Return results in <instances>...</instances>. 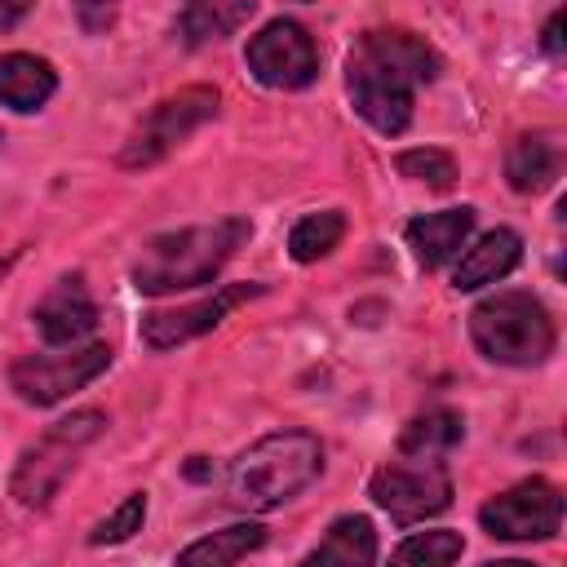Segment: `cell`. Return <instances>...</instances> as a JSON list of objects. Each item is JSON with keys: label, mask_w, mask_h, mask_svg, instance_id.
Masks as SVG:
<instances>
[{"label": "cell", "mask_w": 567, "mask_h": 567, "mask_svg": "<svg viewBox=\"0 0 567 567\" xmlns=\"http://www.w3.org/2000/svg\"><path fill=\"white\" fill-rule=\"evenodd\" d=\"M434 75H439V53L403 27L359 35V44L346 58L350 102L385 137H394L412 124V97Z\"/></svg>", "instance_id": "cell-1"}, {"label": "cell", "mask_w": 567, "mask_h": 567, "mask_svg": "<svg viewBox=\"0 0 567 567\" xmlns=\"http://www.w3.org/2000/svg\"><path fill=\"white\" fill-rule=\"evenodd\" d=\"M248 235H252V226L244 217H221L208 226H182V230L155 235V239H146V248L133 261V288L146 297L199 288L239 252V244Z\"/></svg>", "instance_id": "cell-2"}, {"label": "cell", "mask_w": 567, "mask_h": 567, "mask_svg": "<svg viewBox=\"0 0 567 567\" xmlns=\"http://www.w3.org/2000/svg\"><path fill=\"white\" fill-rule=\"evenodd\" d=\"M323 470V443L306 430H279L257 439L226 474V496L239 509H279L306 492Z\"/></svg>", "instance_id": "cell-3"}, {"label": "cell", "mask_w": 567, "mask_h": 567, "mask_svg": "<svg viewBox=\"0 0 567 567\" xmlns=\"http://www.w3.org/2000/svg\"><path fill=\"white\" fill-rule=\"evenodd\" d=\"M470 337L492 363L532 368L554 354V319L532 292H496L474 306Z\"/></svg>", "instance_id": "cell-4"}, {"label": "cell", "mask_w": 567, "mask_h": 567, "mask_svg": "<svg viewBox=\"0 0 567 567\" xmlns=\"http://www.w3.org/2000/svg\"><path fill=\"white\" fill-rule=\"evenodd\" d=\"M106 430V416L97 408H80L62 421H53L22 456H18V470H13V483L9 492L18 496V505L27 509H44L58 487L66 483V474L75 470V456Z\"/></svg>", "instance_id": "cell-5"}, {"label": "cell", "mask_w": 567, "mask_h": 567, "mask_svg": "<svg viewBox=\"0 0 567 567\" xmlns=\"http://www.w3.org/2000/svg\"><path fill=\"white\" fill-rule=\"evenodd\" d=\"M217 106H221V97H217V89H208V84H195V89H182V93L155 102V106L137 120V128L128 133V142H124V151H120V164L142 168V164L164 159L177 142H186L199 124H208V120L217 115Z\"/></svg>", "instance_id": "cell-6"}, {"label": "cell", "mask_w": 567, "mask_h": 567, "mask_svg": "<svg viewBox=\"0 0 567 567\" xmlns=\"http://www.w3.org/2000/svg\"><path fill=\"white\" fill-rule=\"evenodd\" d=\"M106 368H111L106 346H80V350H62V354H22L9 368V385L18 390L22 403L49 408V403L66 399L71 390L89 385L93 377H102Z\"/></svg>", "instance_id": "cell-7"}, {"label": "cell", "mask_w": 567, "mask_h": 567, "mask_svg": "<svg viewBox=\"0 0 567 567\" xmlns=\"http://www.w3.org/2000/svg\"><path fill=\"white\" fill-rule=\"evenodd\" d=\"M244 62L266 89H306L319 75V49H315L310 31L301 22H292V18L266 22L248 40Z\"/></svg>", "instance_id": "cell-8"}, {"label": "cell", "mask_w": 567, "mask_h": 567, "mask_svg": "<svg viewBox=\"0 0 567 567\" xmlns=\"http://www.w3.org/2000/svg\"><path fill=\"white\" fill-rule=\"evenodd\" d=\"M478 523L496 540H549L563 527V492L545 478H523L478 509Z\"/></svg>", "instance_id": "cell-9"}, {"label": "cell", "mask_w": 567, "mask_h": 567, "mask_svg": "<svg viewBox=\"0 0 567 567\" xmlns=\"http://www.w3.org/2000/svg\"><path fill=\"white\" fill-rule=\"evenodd\" d=\"M368 496L394 518V523H421L452 505V478L439 461L416 465H385L372 474Z\"/></svg>", "instance_id": "cell-10"}, {"label": "cell", "mask_w": 567, "mask_h": 567, "mask_svg": "<svg viewBox=\"0 0 567 567\" xmlns=\"http://www.w3.org/2000/svg\"><path fill=\"white\" fill-rule=\"evenodd\" d=\"M257 292H261V284H230V288H221V292H213L204 301H190V306H177V310H155V315L142 319V341L151 350H173V346H182L190 337L213 332L239 301H248Z\"/></svg>", "instance_id": "cell-11"}, {"label": "cell", "mask_w": 567, "mask_h": 567, "mask_svg": "<svg viewBox=\"0 0 567 567\" xmlns=\"http://www.w3.org/2000/svg\"><path fill=\"white\" fill-rule=\"evenodd\" d=\"M31 319H35V328H40L44 341H53V346H75L80 337H89V332L97 328V306H93V297H89V288H84L80 275H62V279L40 297V306H35Z\"/></svg>", "instance_id": "cell-12"}, {"label": "cell", "mask_w": 567, "mask_h": 567, "mask_svg": "<svg viewBox=\"0 0 567 567\" xmlns=\"http://www.w3.org/2000/svg\"><path fill=\"white\" fill-rule=\"evenodd\" d=\"M474 230V208H443V213H425L408 221V248L425 270H439L443 261H452L465 244V235Z\"/></svg>", "instance_id": "cell-13"}, {"label": "cell", "mask_w": 567, "mask_h": 567, "mask_svg": "<svg viewBox=\"0 0 567 567\" xmlns=\"http://www.w3.org/2000/svg\"><path fill=\"white\" fill-rule=\"evenodd\" d=\"M558 173H563V137L558 133L536 128V133L514 137V146L505 155V177H509L514 190L536 195V190L554 186Z\"/></svg>", "instance_id": "cell-14"}, {"label": "cell", "mask_w": 567, "mask_h": 567, "mask_svg": "<svg viewBox=\"0 0 567 567\" xmlns=\"http://www.w3.org/2000/svg\"><path fill=\"white\" fill-rule=\"evenodd\" d=\"M377 558V527L363 514L337 518L323 540L301 558V567H372Z\"/></svg>", "instance_id": "cell-15"}, {"label": "cell", "mask_w": 567, "mask_h": 567, "mask_svg": "<svg viewBox=\"0 0 567 567\" xmlns=\"http://www.w3.org/2000/svg\"><path fill=\"white\" fill-rule=\"evenodd\" d=\"M518 261H523V239H518L514 230L496 226V230H487L474 248H465V257H461L452 284H456L461 292H470V288H483V284L505 279Z\"/></svg>", "instance_id": "cell-16"}, {"label": "cell", "mask_w": 567, "mask_h": 567, "mask_svg": "<svg viewBox=\"0 0 567 567\" xmlns=\"http://www.w3.org/2000/svg\"><path fill=\"white\" fill-rule=\"evenodd\" d=\"M58 75L35 53H0V102L13 111H35L53 97Z\"/></svg>", "instance_id": "cell-17"}, {"label": "cell", "mask_w": 567, "mask_h": 567, "mask_svg": "<svg viewBox=\"0 0 567 567\" xmlns=\"http://www.w3.org/2000/svg\"><path fill=\"white\" fill-rule=\"evenodd\" d=\"M465 434V421L452 412V408H430L421 416H412L399 434V452L403 456H416V461H439L443 452H452Z\"/></svg>", "instance_id": "cell-18"}, {"label": "cell", "mask_w": 567, "mask_h": 567, "mask_svg": "<svg viewBox=\"0 0 567 567\" xmlns=\"http://www.w3.org/2000/svg\"><path fill=\"white\" fill-rule=\"evenodd\" d=\"M261 540H266V527H257V523H235V527H221V532L199 536L195 545H186L173 567H235V563H239L244 554H252Z\"/></svg>", "instance_id": "cell-19"}, {"label": "cell", "mask_w": 567, "mask_h": 567, "mask_svg": "<svg viewBox=\"0 0 567 567\" xmlns=\"http://www.w3.org/2000/svg\"><path fill=\"white\" fill-rule=\"evenodd\" d=\"M252 18V0H239V4H221V0H199V4H186L177 13V31L186 44H208V40H221L230 35L235 27H244Z\"/></svg>", "instance_id": "cell-20"}, {"label": "cell", "mask_w": 567, "mask_h": 567, "mask_svg": "<svg viewBox=\"0 0 567 567\" xmlns=\"http://www.w3.org/2000/svg\"><path fill=\"white\" fill-rule=\"evenodd\" d=\"M341 235H346V213L341 208H323V213H310V217H301L292 226L288 248H292L297 261H319L341 244Z\"/></svg>", "instance_id": "cell-21"}, {"label": "cell", "mask_w": 567, "mask_h": 567, "mask_svg": "<svg viewBox=\"0 0 567 567\" xmlns=\"http://www.w3.org/2000/svg\"><path fill=\"white\" fill-rule=\"evenodd\" d=\"M461 549V532H416L390 554V567H452Z\"/></svg>", "instance_id": "cell-22"}, {"label": "cell", "mask_w": 567, "mask_h": 567, "mask_svg": "<svg viewBox=\"0 0 567 567\" xmlns=\"http://www.w3.org/2000/svg\"><path fill=\"white\" fill-rule=\"evenodd\" d=\"M394 164H399V173H403V177H412V182H425V186H434V190H447V186L456 182V164H452V155H443V151H430V146L403 151Z\"/></svg>", "instance_id": "cell-23"}, {"label": "cell", "mask_w": 567, "mask_h": 567, "mask_svg": "<svg viewBox=\"0 0 567 567\" xmlns=\"http://www.w3.org/2000/svg\"><path fill=\"white\" fill-rule=\"evenodd\" d=\"M142 518H146V492H133L120 509H111V514L89 532V545H120V540H128L133 532H142Z\"/></svg>", "instance_id": "cell-24"}, {"label": "cell", "mask_w": 567, "mask_h": 567, "mask_svg": "<svg viewBox=\"0 0 567 567\" xmlns=\"http://www.w3.org/2000/svg\"><path fill=\"white\" fill-rule=\"evenodd\" d=\"M75 13H80V22H84L89 31H106V27H111V18H115V9H89V4H80Z\"/></svg>", "instance_id": "cell-25"}, {"label": "cell", "mask_w": 567, "mask_h": 567, "mask_svg": "<svg viewBox=\"0 0 567 567\" xmlns=\"http://www.w3.org/2000/svg\"><path fill=\"white\" fill-rule=\"evenodd\" d=\"M545 49H549L554 58H563V9L545 22Z\"/></svg>", "instance_id": "cell-26"}, {"label": "cell", "mask_w": 567, "mask_h": 567, "mask_svg": "<svg viewBox=\"0 0 567 567\" xmlns=\"http://www.w3.org/2000/svg\"><path fill=\"white\" fill-rule=\"evenodd\" d=\"M22 18H27V4H0V31H9Z\"/></svg>", "instance_id": "cell-27"}, {"label": "cell", "mask_w": 567, "mask_h": 567, "mask_svg": "<svg viewBox=\"0 0 567 567\" xmlns=\"http://www.w3.org/2000/svg\"><path fill=\"white\" fill-rule=\"evenodd\" d=\"M483 567H532V563H523V558H501V563H483Z\"/></svg>", "instance_id": "cell-28"}]
</instances>
